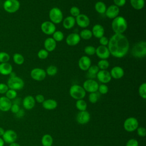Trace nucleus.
I'll use <instances>...</instances> for the list:
<instances>
[{
	"mask_svg": "<svg viewBox=\"0 0 146 146\" xmlns=\"http://www.w3.org/2000/svg\"><path fill=\"white\" fill-rule=\"evenodd\" d=\"M107 47L110 55L116 58H122L129 51V40L123 34H114L109 39Z\"/></svg>",
	"mask_w": 146,
	"mask_h": 146,
	"instance_id": "nucleus-1",
	"label": "nucleus"
},
{
	"mask_svg": "<svg viewBox=\"0 0 146 146\" xmlns=\"http://www.w3.org/2000/svg\"><path fill=\"white\" fill-rule=\"evenodd\" d=\"M111 27L115 34H123L128 28V23L125 18L119 15L113 19Z\"/></svg>",
	"mask_w": 146,
	"mask_h": 146,
	"instance_id": "nucleus-2",
	"label": "nucleus"
},
{
	"mask_svg": "<svg viewBox=\"0 0 146 146\" xmlns=\"http://www.w3.org/2000/svg\"><path fill=\"white\" fill-rule=\"evenodd\" d=\"M131 54L136 58H144L146 55V42L141 40L136 43L131 50Z\"/></svg>",
	"mask_w": 146,
	"mask_h": 146,
	"instance_id": "nucleus-3",
	"label": "nucleus"
},
{
	"mask_svg": "<svg viewBox=\"0 0 146 146\" xmlns=\"http://www.w3.org/2000/svg\"><path fill=\"white\" fill-rule=\"evenodd\" d=\"M69 94L71 98L77 100L83 99L86 95V92L82 86L79 84H73L70 88Z\"/></svg>",
	"mask_w": 146,
	"mask_h": 146,
	"instance_id": "nucleus-4",
	"label": "nucleus"
},
{
	"mask_svg": "<svg viewBox=\"0 0 146 146\" xmlns=\"http://www.w3.org/2000/svg\"><path fill=\"white\" fill-rule=\"evenodd\" d=\"M7 85L9 89L17 91L21 90L23 88L25 83L22 78L17 76H15L10 77L7 82Z\"/></svg>",
	"mask_w": 146,
	"mask_h": 146,
	"instance_id": "nucleus-5",
	"label": "nucleus"
},
{
	"mask_svg": "<svg viewBox=\"0 0 146 146\" xmlns=\"http://www.w3.org/2000/svg\"><path fill=\"white\" fill-rule=\"evenodd\" d=\"M48 16L50 21L55 25L61 23L63 19V15L62 10L56 7H52L50 9Z\"/></svg>",
	"mask_w": 146,
	"mask_h": 146,
	"instance_id": "nucleus-6",
	"label": "nucleus"
},
{
	"mask_svg": "<svg viewBox=\"0 0 146 146\" xmlns=\"http://www.w3.org/2000/svg\"><path fill=\"white\" fill-rule=\"evenodd\" d=\"M21 4L18 0H5L3 4V7L8 13H15L20 8Z\"/></svg>",
	"mask_w": 146,
	"mask_h": 146,
	"instance_id": "nucleus-7",
	"label": "nucleus"
},
{
	"mask_svg": "<svg viewBox=\"0 0 146 146\" xmlns=\"http://www.w3.org/2000/svg\"><path fill=\"white\" fill-rule=\"evenodd\" d=\"M139 127V121L135 117H129L127 118L124 123V129L128 132H132L136 130Z\"/></svg>",
	"mask_w": 146,
	"mask_h": 146,
	"instance_id": "nucleus-8",
	"label": "nucleus"
},
{
	"mask_svg": "<svg viewBox=\"0 0 146 146\" xmlns=\"http://www.w3.org/2000/svg\"><path fill=\"white\" fill-rule=\"evenodd\" d=\"M82 87L86 92L91 93L98 91L99 84L94 79H88L83 82Z\"/></svg>",
	"mask_w": 146,
	"mask_h": 146,
	"instance_id": "nucleus-9",
	"label": "nucleus"
},
{
	"mask_svg": "<svg viewBox=\"0 0 146 146\" xmlns=\"http://www.w3.org/2000/svg\"><path fill=\"white\" fill-rule=\"evenodd\" d=\"M46 71L41 68H34L30 72L31 78L36 81H42L46 77Z\"/></svg>",
	"mask_w": 146,
	"mask_h": 146,
	"instance_id": "nucleus-10",
	"label": "nucleus"
},
{
	"mask_svg": "<svg viewBox=\"0 0 146 146\" xmlns=\"http://www.w3.org/2000/svg\"><path fill=\"white\" fill-rule=\"evenodd\" d=\"M40 29L44 34L48 35H52L56 31V26L55 24L48 21L43 22L40 25Z\"/></svg>",
	"mask_w": 146,
	"mask_h": 146,
	"instance_id": "nucleus-11",
	"label": "nucleus"
},
{
	"mask_svg": "<svg viewBox=\"0 0 146 146\" xmlns=\"http://www.w3.org/2000/svg\"><path fill=\"white\" fill-rule=\"evenodd\" d=\"M2 138L5 143L10 144L12 143L15 142L17 139V134L14 130L7 129L5 131Z\"/></svg>",
	"mask_w": 146,
	"mask_h": 146,
	"instance_id": "nucleus-12",
	"label": "nucleus"
},
{
	"mask_svg": "<svg viewBox=\"0 0 146 146\" xmlns=\"http://www.w3.org/2000/svg\"><path fill=\"white\" fill-rule=\"evenodd\" d=\"M75 22L81 28L85 29L90 24V19L89 17L84 14H80L75 17Z\"/></svg>",
	"mask_w": 146,
	"mask_h": 146,
	"instance_id": "nucleus-13",
	"label": "nucleus"
},
{
	"mask_svg": "<svg viewBox=\"0 0 146 146\" xmlns=\"http://www.w3.org/2000/svg\"><path fill=\"white\" fill-rule=\"evenodd\" d=\"M91 119V115L90 113L86 111H79L76 117V121L79 124L82 125H84L87 124Z\"/></svg>",
	"mask_w": 146,
	"mask_h": 146,
	"instance_id": "nucleus-14",
	"label": "nucleus"
},
{
	"mask_svg": "<svg viewBox=\"0 0 146 146\" xmlns=\"http://www.w3.org/2000/svg\"><path fill=\"white\" fill-rule=\"evenodd\" d=\"M96 78L102 84L109 83L112 79L110 72L106 70H99L96 74Z\"/></svg>",
	"mask_w": 146,
	"mask_h": 146,
	"instance_id": "nucleus-15",
	"label": "nucleus"
},
{
	"mask_svg": "<svg viewBox=\"0 0 146 146\" xmlns=\"http://www.w3.org/2000/svg\"><path fill=\"white\" fill-rule=\"evenodd\" d=\"M96 55L100 59H107L110 55L109 50L107 46H99L96 48Z\"/></svg>",
	"mask_w": 146,
	"mask_h": 146,
	"instance_id": "nucleus-16",
	"label": "nucleus"
},
{
	"mask_svg": "<svg viewBox=\"0 0 146 146\" xmlns=\"http://www.w3.org/2000/svg\"><path fill=\"white\" fill-rule=\"evenodd\" d=\"M120 13L119 7L115 5H111L107 7L105 14L106 16L110 19H114L115 18L119 16Z\"/></svg>",
	"mask_w": 146,
	"mask_h": 146,
	"instance_id": "nucleus-17",
	"label": "nucleus"
},
{
	"mask_svg": "<svg viewBox=\"0 0 146 146\" xmlns=\"http://www.w3.org/2000/svg\"><path fill=\"white\" fill-rule=\"evenodd\" d=\"M80 39L81 38L79 34L72 33L67 35L66 39V43L70 46H74L80 42Z\"/></svg>",
	"mask_w": 146,
	"mask_h": 146,
	"instance_id": "nucleus-18",
	"label": "nucleus"
},
{
	"mask_svg": "<svg viewBox=\"0 0 146 146\" xmlns=\"http://www.w3.org/2000/svg\"><path fill=\"white\" fill-rule=\"evenodd\" d=\"M91 66V59L86 56L84 55L80 58L78 61V66L79 68L82 71H87L89 67Z\"/></svg>",
	"mask_w": 146,
	"mask_h": 146,
	"instance_id": "nucleus-19",
	"label": "nucleus"
},
{
	"mask_svg": "<svg viewBox=\"0 0 146 146\" xmlns=\"http://www.w3.org/2000/svg\"><path fill=\"white\" fill-rule=\"evenodd\" d=\"M35 98L31 95H27L25 96L22 101V104L25 109L30 110L33 109L35 105Z\"/></svg>",
	"mask_w": 146,
	"mask_h": 146,
	"instance_id": "nucleus-20",
	"label": "nucleus"
},
{
	"mask_svg": "<svg viewBox=\"0 0 146 146\" xmlns=\"http://www.w3.org/2000/svg\"><path fill=\"white\" fill-rule=\"evenodd\" d=\"M12 105L11 100L9 99L5 96L0 97V111L7 112L10 110Z\"/></svg>",
	"mask_w": 146,
	"mask_h": 146,
	"instance_id": "nucleus-21",
	"label": "nucleus"
},
{
	"mask_svg": "<svg viewBox=\"0 0 146 146\" xmlns=\"http://www.w3.org/2000/svg\"><path fill=\"white\" fill-rule=\"evenodd\" d=\"M111 78L115 79H119L123 77L124 71L121 67L116 66L113 67L110 72Z\"/></svg>",
	"mask_w": 146,
	"mask_h": 146,
	"instance_id": "nucleus-22",
	"label": "nucleus"
},
{
	"mask_svg": "<svg viewBox=\"0 0 146 146\" xmlns=\"http://www.w3.org/2000/svg\"><path fill=\"white\" fill-rule=\"evenodd\" d=\"M91 32L93 36L96 38L99 39L104 36L105 30L104 27L102 25L100 24H96L92 27Z\"/></svg>",
	"mask_w": 146,
	"mask_h": 146,
	"instance_id": "nucleus-23",
	"label": "nucleus"
},
{
	"mask_svg": "<svg viewBox=\"0 0 146 146\" xmlns=\"http://www.w3.org/2000/svg\"><path fill=\"white\" fill-rule=\"evenodd\" d=\"M56 46V42L52 38L49 37L45 39L44 42V47L48 52L53 51Z\"/></svg>",
	"mask_w": 146,
	"mask_h": 146,
	"instance_id": "nucleus-24",
	"label": "nucleus"
},
{
	"mask_svg": "<svg viewBox=\"0 0 146 146\" xmlns=\"http://www.w3.org/2000/svg\"><path fill=\"white\" fill-rule=\"evenodd\" d=\"M13 72V66L9 62L0 63V74L2 75H9Z\"/></svg>",
	"mask_w": 146,
	"mask_h": 146,
	"instance_id": "nucleus-25",
	"label": "nucleus"
},
{
	"mask_svg": "<svg viewBox=\"0 0 146 146\" xmlns=\"http://www.w3.org/2000/svg\"><path fill=\"white\" fill-rule=\"evenodd\" d=\"M43 107L47 110H55L58 106L57 102L52 99H48L44 100L42 103Z\"/></svg>",
	"mask_w": 146,
	"mask_h": 146,
	"instance_id": "nucleus-26",
	"label": "nucleus"
},
{
	"mask_svg": "<svg viewBox=\"0 0 146 146\" xmlns=\"http://www.w3.org/2000/svg\"><path fill=\"white\" fill-rule=\"evenodd\" d=\"M63 26L64 29L69 30L72 29L75 25V18L72 16H67L62 21Z\"/></svg>",
	"mask_w": 146,
	"mask_h": 146,
	"instance_id": "nucleus-27",
	"label": "nucleus"
},
{
	"mask_svg": "<svg viewBox=\"0 0 146 146\" xmlns=\"http://www.w3.org/2000/svg\"><path fill=\"white\" fill-rule=\"evenodd\" d=\"M99 70L97 65H91L87 70V77L89 78V79H93L96 77V74Z\"/></svg>",
	"mask_w": 146,
	"mask_h": 146,
	"instance_id": "nucleus-28",
	"label": "nucleus"
},
{
	"mask_svg": "<svg viewBox=\"0 0 146 146\" xmlns=\"http://www.w3.org/2000/svg\"><path fill=\"white\" fill-rule=\"evenodd\" d=\"M131 6L135 10H141L145 5V0H129Z\"/></svg>",
	"mask_w": 146,
	"mask_h": 146,
	"instance_id": "nucleus-29",
	"label": "nucleus"
},
{
	"mask_svg": "<svg viewBox=\"0 0 146 146\" xmlns=\"http://www.w3.org/2000/svg\"><path fill=\"white\" fill-rule=\"evenodd\" d=\"M41 143L43 146H52L53 139L50 135L45 134L42 137Z\"/></svg>",
	"mask_w": 146,
	"mask_h": 146,
	"instance_id": "nucleus-30",
	"label": "nucleus"
},
{
	"mask_svg": "<svg viewBox=\"0 0 146 146\" xmlns=\"http://www.w3.org/2000/svg\"><path fill=\"white\" fill-rule=\"evenodd\" d=\"M107 9L106 5L103 1H98L95 4V9L99 14H104Z\"/></svg>",
	"mask_w": 146,
	"mask_h": 146,
	"instance_id": "nucleus-31",
	"label": "nucleus"
},
{
	"mask_svg": "<svg viewBox=\"0 0 146 146\" xmlns=\"http://www.w3.org/2000/svg\"><path fill=\"white\" fill-rule=\"evenodd\" d=\"M79 36L80 38H82L84 40H89L92 38L93 35L91 30L89 29H84L80 32Z\"/></svg>",
	"mask_w": 146,
	"mask_h": 146,
	"instance_id": "nucleus-32",
	"label": "nucleus"
},
{
	"mask_svg": "<svg viewBox=\"0 0 146 146\" xmlns=\"http://www.w3.org/2000/svg\"><path fill=\"white\" fill-rule=\"evenodd\" d=\"M76 108L79 111H86L87 108V102L83 99H79L77 100L75 103Z\"/></svg>",
	"mask_w": 146,
	"mask_h": 146,
	"instance_id": "nucleus-33",
	"label": "nucleus"
},
{
	"mask_svg": "<svg viewBox=\"0 0 146 146\" xmlns=\"http://www.w3.org/2000/svg\"><path fill=\"white\" fill-rule=\"evenodd\" d=\"M13 59L14 62L18 65H21L25 62L23 56L19 53H15L13 56Z\"/></svg>",
	"mask_w": 146,
	"mask_h": 146,
	"instance_id": "nucleus-34",
	"label": "nucleus"
},
{
	"mask_svg": "<svg viewBox=\"0 0 146 146\" xmlns=\"http://www.w3.org/2000/svg\"><path fill=\"white\" fill-rule=\"evenodd\" d=\"M110 66V63L107 59H100L98 62L97 66L100 70H107Z\"/></svg>",
	"mask_w": 146,
	"mask_h": 146,
	"instance_id": "nucleus-35",
	"label": "nucleus"
},
{
	"mask_svg": "<svg viewBox=\"0 0 146 146\" xmlns=\"http://www.w3.org/2000/svg\"><path fill=\"white\" fill-rule=\"evenodd\" d=\"M45 71H46L47 75L52 76L55 75L57 74L58 68L54 65H50L47 67V68Z\"/></svg>",
	"mask_w": 146,
	"mask_h": 146,
	"instance_id": "nucleus-36",
	"label": "nucleus"
},
{
	"mask_svg": "<svg viewBox=\"0 0 146 146\" xmlns=\"http://www.w3.org/2000/svg\"><path fill=\"white\" fill-rule=\"evenodd\" d=\"M99 97H100L99 93H98L97 91L94 92H91V93H90L88 95V100L90 103L94 104L98 101Z\"/></svg>",
	"mask_w": 146,
	"mask_h": 146,
	"instance_id": "nucleus-37",
	"label": "nucleus"
},
{
	"mask_svg": "<svg viewBox=\"0 0 146 146\" xmlns=\"http://www.w3.org/2000/svg\"><path fill=\"white\" fill-rule=\"evenodd\" d=\"M56 42H61L64 39V34L61 31H55L52 37Z\"/></svg>",
	"mask_w": 146,
	"mask_h": 146,
	"instance_id": "nucleus-38",
	"label": "nucleus"
},
{
	"mask_svg": "<svg viewBox=\"0 0 146 146\" xmlns=\"http://www.w3.org/2000/svg\"><path fill=\"white\" fill-rule=\"evenodd\" d=\"M139 94L143 99H146V83H141L139 87Z\"/></svg>",
	"mask_w": 146,
	"mask_h": 146,
	"instance_id": "nucleus-39",
	"label": "nucleus"
},
{
	"mask_svg": "<svg viewBox=\"0 0 146 146\" xmlns=\"http://www.w3.org/2000/svg\"><path fill=\"white\" fill-rule=\"evenodd\" d=\"M5 96L7 98L10 100H13L17 98V92L15 90H12V89H9L7 91L5 94Z\"/></svg>",
	"mask_w": 146,
	"mask_h": 146,
	"instance_id": "nucleus-40",
	"label": "nucleus"
},
{
	"mask_svg": "<svg viewBox=\"0 0 146 146\" xmlns=\"http://www.w3.org/2000/svg\"><path fill=\"white\" fill-rule=\"evenodd\" d=\"M84 51L87 55H93L95 54L96 48L93 46H87L84 47Z\"/></svg>",
	"mask_w": 146,
	"mask_h": 146,
	"instance_id": "nucleus-41",
	"label": "nucleus"
},
{
	"mask_svg": "<svg viewBox=\"0 0 146 146\" xmlns=\"http://www.w3.org/2000/svg\"><path fill=\"white\" fill-rule=\"evenodd\" d=\"M10 59V55L4 51L0 52V63L8 62Z\"/></svg>",
	"mask_w": 146,
	"mask_h": 146,
	"instance_id": "nucleus-42",
	"label": "nucleus"
},
{
	"mask_svg": "<svg viewBox=\"0 0 146 146\" xmlns=\"http://www.w3.org/2000/svg\"><path fill=\"white\" fill-rule=\"evenodd\" d=\"M70 13L71 16L75 18L80 14V9L76 6H72L70 9Z\"/></svg>",
	"mask_w": 146,
	"mask_h": 146,
	"instance_id": "nucleus-43",
	"label": "nucleus"
},
{
	"mask_svg": "<svg viewBox=\"0 0 146 146\" xmlns=\"http://www.w3.org/2000/svg\"><path fill=\"white\" fill-rule=\"evenodd\" d=\"M37 55L39 59H45L48 56V52L45 49H41L38 52Z\"/></svg>",
	"mask_w": 146,
	"mask_h": 146,
	"instance_id": "nucleus-44",
	"label": "nucleus"
},
{
	"mask_svg": "<svg viewBox=\"0 0 146 146\" xmlns=\"http://www.w3.org/2000/svg\"><path fill=\"white\" fill-rule=\"evenodd\" d=\"M108 87L106 84H101L100 85H99L98 91L99 94L104 95L108 92Z\"/></svg>",
	"mask_w": 146,
	"mask_h": 146,
	"instance_id": "nucleus-45",
	"label": "nucleus"
},
{
	"mask_svg": "<svg viewBox=\"0 0 146 146\" xmlns=\"http://www.w3.org/2000/svg\"><path fill=\"white\" fill-rule=\"evenodd\" d=\"M137 131V134L140 137H145L146 135V130L144 127H138V128L136 129Z\"/></svg>",
	"mask_w": 146,
	"mask_h": 146,
	"instance_id": "nucleus-46",
	"label": "nucleus"
},
{
	"mask_svg": "<svg viewBox=\"0 0 146 146\" xmlns=\"http://www.w3.org/2000/svg\"><path fill=\"white\" fill-rule=\"evenodd\" d=\"M9 89L7 84L0 83V94H5Z\"/></svg>",
	"mask_w": 146,
	"mask_h": 146,
	"instance_id": "nucleus-47",
	"label": "nucleus"
},
{
	"mask_svg": "<svg viewBox=\"0 0 146 146\" xmlns=\"http://www.w3.org/2000/svg\"><path fill=\"white\" fill-rule=\"evenodd\" d=\"M125 146H139V142L135 139H131L127 141Z\"/></svg>",
	"mask_w": 146,
	"mask_h": 146,
	"instance_id": "nucleus-48",
	"label": "nucleus"
},
{
	"mask_svg": "<svg viewBox=\"0 0 146 146\" xmlns=\"http://www.w3.org/2000/svg\"><path fill=\"white\" fill-rule=\"evenodd\" d=\"M20 107L19 104L15 103H12L11 107L10 108V111L14 114H16L20 110Z\"/></svg>",
	"mask_w": 146,
	"mask_h": 146,
	"instance_id": "nucleus-49",
	"label": "nucleus"
},
{
	"mask_svg": "<svg viewBox=\"0 0 146 146\" xmlns=\"http://www.w3.org/2000/svg\"><path fill=\"white\" fill-rule=\"evenodd\" d=\"M108 41H109V39L107 37L104 36H103L102 37L99 38V43L102 46H107L108 45Z\"/></svg>",
	"mask_w": 146,
	"mask_h": 146,
	"instance_id": "nucleus-50",
	"label": "nucleus"
},
{
	"mask_svg": "<svg viewBox=\"0 0 146 146\" xmlns=\"http://www.w3.org/2000/svg\"><path fill=\"white\" fill-rule=\"evenodd\" d=\"M113 3L116 6L120 7H123V6L125 5L126 3V0H113Z\"/></svg>",
	"mask_w": 146,
	"mask_h": 146,
	"instance_id": "nucleus-51",
	"label": "nucleus"
},
{
	"mask_svg": "<svg viewBox=\"0 0 146 146\" xmlns=\"http://www.w3.org/2000/svg\"><path fill=\"white\" fill-rule=\"evenodd\" d=\"M35 102H36L38 103H42L44 101L45 98L43 95L38 94L35 96Z\"/></svg>",
	"mask_w": 146,
	"mask_h": 146,
	"instance_id": "nucleus-52",
	"label": "nucleus"
},
{
	"mask_svg": "<svg viewBox=\"0 0 146 146\" xmlns=\"http://www.w3.org/2000/svg\"><path fill=\"white\" fill-rule=\"evenodd\" d=\"M24 113H25L24 111L23 110H22V109H20L19 111L15 115H16L17 117L20 118V117H22L24 115Z\"/></svg>",
	"mask_w": 146,
	"mask_h": 146,
	"instance_id": "nucleus-53",
	"label": "nucleus"
},
{
	"mask_svg": "<svg viewBox=\"0 0 146 146\" xmlns=\"http://www.w3.org/2000/svg\"><path fill=\"white\" fill-rule=\"evenodd\" d=\"M4 132H5L4 129L2 127H0V136H2L3 133H4Z\"/></svg>",
	"mask_w": 146,
	"mask_h": 146,
	"instance_id": "nucleus-54",
	"label": "nucleus"
},
{
	"mask_svg": "<svg viewBox=\"0 0 146 146\" xmlns=\"http://www.w3.org/2000/svg\"><path fill=\"white\" fill-rule=\"evenodd\" d=\"M9 146H21V145L18 143H17L16 142H14V143H12L10 144Z\"/></svg>",
	"mask_w": 146,
	"mask_h": 146,
	"instance_id": "nucleus-55",
	"label": "nucleus"
},
{
	"mask_svg": "<svg viewBox=\"0 0 146 146\" xmlns=\"http://www.w3.org/2000/svg\"><path fill=\"white\" fill-rule=\"evenodd\" d=\"M4 144H5V142L3 139L0 137V146H4Z\"/></svg>",
	"mask_w": 146,
	"mask_h": 146,
	"instance_id": "nucleus-56",
	"label": "nucleus"
},
{
	"mask_svg": "<svg viewBox=\"0 0 146 146\" xmlns=\"http://www.w3.org/2000/svg\"><path fill=\"white\" fill-rule=\"evenodd\" d=\"M96 146H101V145H96Z\"/></svg>",
	"mask_w": 146,
	"mask_h": 146,
	"instance_id": "nucleus-57",
	"label": "nucleus"
},
{
	"mask_svg": "<svg viewBox=\"0 0 146 146\" xmlns=\"http://www.w3.org/2000/svg\"></svg>",
	"mask_w": 146,
	"mask_h": 146,
	"instance_id": "nucleus-58",
	"label": "nucleus"
}]
</instances>
